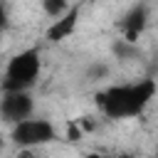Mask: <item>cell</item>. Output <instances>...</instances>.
I'll return each instance as SVG.
<instances>
[{
	"label": "cell",
	"instance_id": "cell-1",
	"mask_svg": "<svg viewBox=\"0 0 158 158\" xmlns=\"http://www.w3.org/2000/svg\"><path fill=\"white\" fill-rule=\"evenodd\" d=\"M153 96H156V81L141 79L136 84H118V86H109L106 91H99L96 104L109 118H128V116H138L151 104Z\"/></svg>",
	"mask_w": 158,
	"mask_h": 158
},
{
	"label": "cell",
	"instance_id": "cell-2",
	"mask_svg": "<svg viewBox=\"0 0 158 158\" xmlns=\"http://www.w3.org/2000/svg\"><path fill=\"white\" fill-rule=\"evenodd\" d=\"M42 69V59H40V49L37 47H27L17 54L10 57L7 67H5V79L0 84L2 91H22L30 89Z\"/></svg>",
	"mask_w": 158,
	"mask_h": 158
},
{
	"label": "cell",
	"instance_id": "cell-3",
	"mask_svg": "<svg viewBox=\"0 0 158 158\" xmlns=\"http://www.w3.org/2000/svg\"><path fill=\"white\" fill-rule=\"evenodd\" d=\"M10 138L15 146L20 148H32V146H44L52 143L57 138V128L52 126V121L47 118H22L17 123H12Z\"/></svg>",
	"mask_w": 158,
	"mask_h": 158
},
{
	"label": "cell",
	"instance_id": "cell-4",
	"mask_svg": "<svg viewBox=\"0 0 158 158\" xmlns=\"http://www.w3.org/2000/svg\"><path fill=\"white\" fill-rule=\"evenodd\" d=\"M35 109V101L30 96L27 89L22 91H2V99H0V118L7 121V123H17L22 118H27Z\"/></svg>",
	"mask_w": 158,
	"mask_h": 158
},
{
	"label": "cell",
	"instance_id": "cell-5",
	"mask_svg": "<svg viewBox=\"0 0 158 158\" xmlns=\"http://www.w3.org/2000/svg\"><path fill=\"white\" fill-rule=\"evenodd\" d=\"M146 25H148V7H146L143 2H138V5H133V7L123 15V20L118 22V35H121V40H126V42H138V37L143 35Z\"/></svg>",
	"mask_w": 158,
	"mask_h": 158
},
{
	"label": "cell",
	"instance_id": "cell-6",
	"mask_svg": "<svg viewBox=\"0 0 158 158\" xmlns=\"http://www.w3.org/2000/svg\"><path fill=\"white\" fill-rule=\"evenodd\" d=\"M79 15H81V7L79 5H69L62 15H57L52 20V25L47 27V40L49 42H64L67 37L74 35L77 25H79Z\"/></svg>",
	"mask_w": 158,
	"mask_h": 158
},
{
	"label": "cell",
	"instance_id": "cell-7",
	"mask_svg": "<svg viewBox=\"0 0 158 158\" xmlns=\"http://www.w3.org/2000/svg\"><path fill=\"white\" fill-rule=\"evenodd\" d=\"M111 49H114V54H116L118 59H123V57H136V54H138L136 42H126V40H116Z\"/></svg>",
	"mask_w": 158,
	"mask_h": 158
},
{
	"label": "cell",
	"instance_id": "cell-8",
	"mask_svg": "<svg viewBox=\"0 0 158 158\" xmlns=\"http://www.w3.org/2000/svg\"><path fill=\"white\" fill-rule=\"evenodd\" d=\"M67 7H69V0H42V10H44L49 17L62 15Z\"/></svg>",
	"mask_w": 158,
	"mask_h": 158
},
{
	"label": "cell",
	"instance_id": "cell-9",
	"mask_svg": "<svg viewBox=\"0 0 158 158\" xmlns=\"http://www.w3.org/2000/svg\"><path fill=\"white\" fill-rule=\"evenodd\" d=\"M106 74H109V67L106 64H94L89 69V79H104Z\"/></svg>",
	"mask_w": 158,
	"mask_h": 158
},
{
	"label": "cell",
	"instance_id": "cell-10",
	"mask_svg": "<svg viewBox=\"0 0 158 158\" xmlns=\"http://www.w3.org/2000/svg\"><path fill=\"white\" fill-rule=\"evenodd\" d=\"M79 136H81L79 123H77V121H69V126H67V138H69V141H77Z\"/></svg>",
	"mask_w": 158,
	"mask_h": 158
},
{
	"label": "cell",
	"instance_id": "cell-11",
	"mask_svg": "<svg viewBox=\"0 0 158 158\" xmlns=\"http://www.w3.org/2000/svg\"><path fill=\"white\" fill-rule=\"evenodd\" d=\"M7 25H10V17H7V7L0 2V32H2V30H7Z\"/></svg>",
	"mask_w": 158,
	"mask_h": 158
},
{
	"label": "cell",
	"instance_id": "cell-12",
	"mask_svg": "<svg viewBox=\"0 0 158 158\" xmlns=\"http://www.w3.org/2000/svg\"><path fill=\"white\" fill-rule=\"evenodd\" d=\"M0 146H2V141H0Z\"/></svg>",
	"mask_w": 158,
	"mask_h": 158
},
{
	"label": "cell",
	"instance_id": "cell-13",
	"mask_svg": "<svg viewBox=\"0 0 158 158\" xmlns=\"http://www.w3.org/2000/svg\"><path fill=\"white\" fill-rule=\"evenodd\" d=\"M0 37H2V32H0Z\"/></svg>",
	"mask_w": 158,
	"mask_h": 158
}]
</instances>
